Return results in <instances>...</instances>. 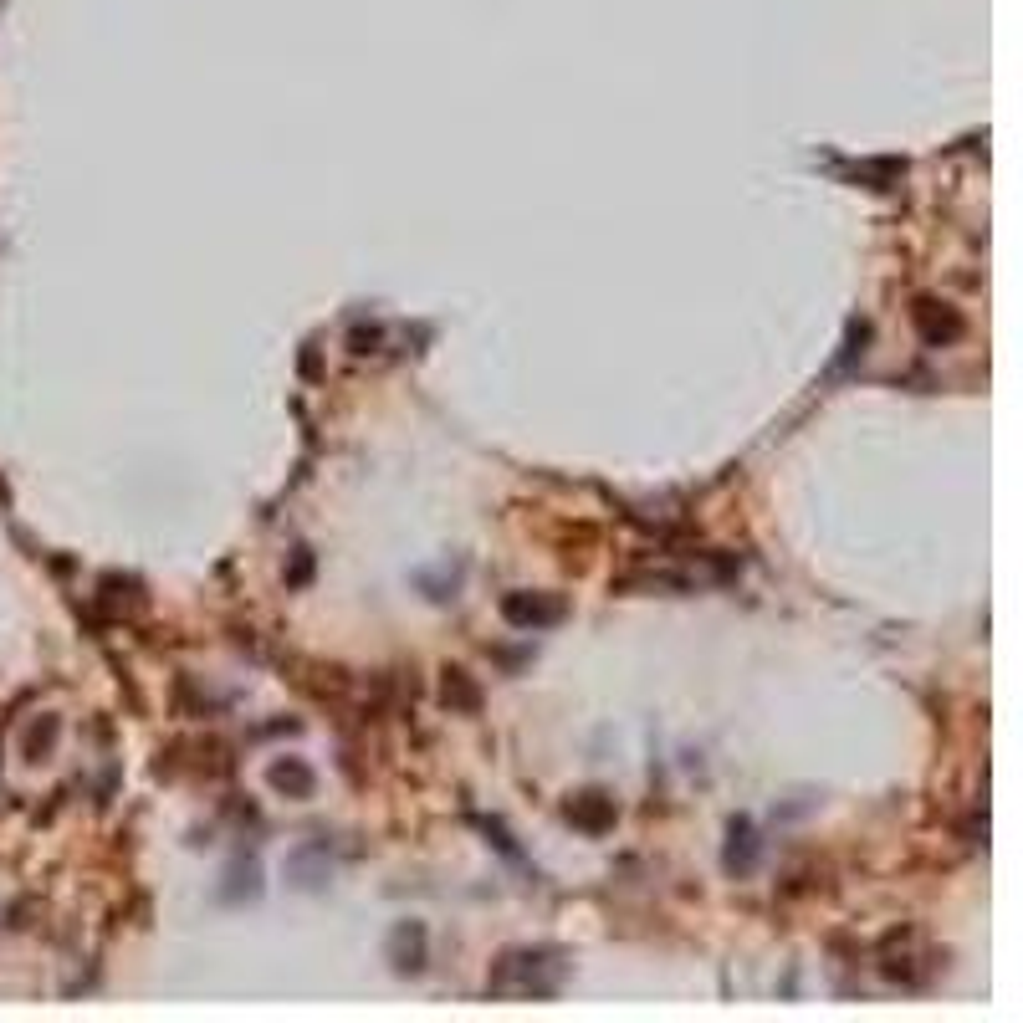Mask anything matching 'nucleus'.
Returning <instances> with one entry per match:
<instances>
[{
    "label": "nucleus",
    "instance_id": "1",
    "mask_svg": "<svg viewBox=\"0 0 1023 1023\" xmlns=\"http://www.w3.org/2000/svg\"><path fill=\"white\" fill-rule=\"evenodd\" d=\"M507 614L517 619V625H553V619L563 614V604H527V599H507Z\"/></svg>",
    "mask_w": 1023,
    "mask_h": 1023
}]
</instances>
